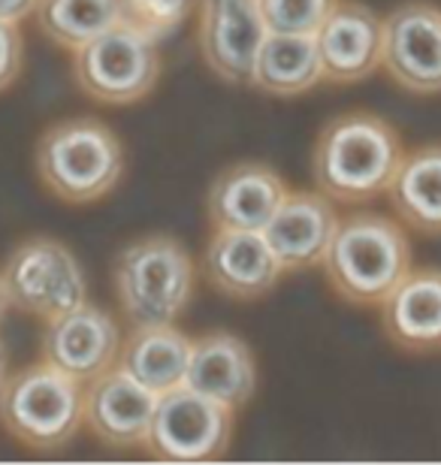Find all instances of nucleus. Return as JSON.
Masks as SVG:
<instances>
[{
  "instance_id": "nucleus-1",
  "label": "nucleus",
  "mask_w": 441,
  "mask_h": 465,
  "mask_svg": "<svg viewBox=\"0 0 441 465\" xmlns=\"http://www.w3.org/2000/svg\"><path fill=\"white\" fill-rule=\"evenodd\" d=\"M406 145L399 130L375 113H342L317 134L312 154L315 188L336 206H366L384 197Z\"/></svg>"
},
{
  "instance_id": "nucleus-2",
  "label": "nucleus",
  "mask_w": 441,
  "mask_h": 465,
  "mask_svg": "<svg viewBox=\"0 0 441 465\" xmlns=\"http://www.w3.org/2000/svg\"><path fill=\"white\" fill-rule=\"evenodd\" d=\"M321 266L339 300L369 309L411 272V239L384 212H351L339 218Z\"/></svg>"
},
{
  "instance_id": "nucleus-3",
  "label": "nucleus",
  "mask_w": 441,
  "mask_h": 465,
  "mask_svg": "<svg viewBox=\"0 0 441 465\" xmlns=\"http://www.w3.org/2000/svg\"><path fill=\"white\" fill-rule=\"evenodd\" d=\"M34 166L52 197L70 206H91L118 188L125 175V145L106 121L73 115L43 130Z\"/></svg>"
},
{
  "instance_id": "nucleus-4",
  "label": "nucleus",
  "mask_w": 441,
  "mask_h": 465,
  "mask_svg": "<svg viewBox=\"0 0 441 465\" xmlns=\"http://www.w3.org/2000/svg\"><path fill=\"white\" fill-rule=\"evenodd\" d=\"M112 287L130 327L178 323L196 291V263L166 232L127 242L112 263Z\"/></svg>"
},
{
  "instance_id": "nucleus-5",
  "label": "nucleus",
  "mask_w": 441,
  "mask_h": 465,
  "mask_svg": "<svg viewBox=\"0 0 441 465\" xmlns=\"http://www.w3.org/2000/svg\"><path fill=\"white\" fill-rule=\"evenodd\" d=\"M0 426L34 453H58L82 430V384L45 360L9 371L0 390Z\"/></svg>"
},
{
  "instance_id": "nucleus-6",
  "label": "nucleus",
  "mask_w": 441,
  "mask_h": 465,
  "mask_svg": "<svg viewBox=\"0 0 441 465\" xmlns=\"http://www.w3.org/2000/svg\"><path fill=\"white\" fill-rule=\"evenodd\" d=\"M9 309L55 321L88 302V278L70 245L55 236H27L0 266Z\"/></svg>"
},
{
  "instance_id": "nucleus-7",
  "label": "nucleus",
  "mask_w": 441,
  "mask_h": 465,
  "mask_svg": "<svg viewBox=\"0 0 441 465\" xmlns=\"http://www.w3.org/2000/svg\"><path fill=\"white\" fill-rule=\"evenodd\" d=\"M70 54L79 91L103 106L139 104L161 79L157 43L125 22L112 25Z\"/></svg>"
},
{
  "instance_id": "nucleus-8",
  "label": "nucleus",
  "mask_w": 441,
  "mask_h": 465,
  "mask_svg": "<svg viewBox=\"0 0 441 465\" xmlns=\"http://www.w3.org/2000/svg\"><path fill=\"white\" fill-rule=\"evenodd\" d=\"M236 411L215 399L175 387L157 396L143 450L157 462H212L230 450Z\"/></svg>"
},
{
  "instance_id": "nucleus-9",
  "label": "nucleus",
  "mask_w": 441,
  "mask_h": 465,
  "mask_svg": "<svg viewBox=\"0 0 441 465\" xmlns=\"http://www.w3.org/2000/svg\"><path fill=\"white\" fill-rule=\"evenodd\" d=\"M381 70L408 94H441V6L408 0L381 18Z\"/></svg>"
},
{
  "instance_id": "nucleus-10",
  "label": "nucleus",
  "mask_w": 441,
  "mask_h": 465,
  "mask_svg": "<svg viewBox=\"0 0 441 465\" xmlns=\"http://www.w3.org/2000/svg\"><path fill=\"white\" fill-rule=\"evenodd\" d=\"M269 36L257 0H200V58L227 85H248L260 45Z\"/></svg>"
},
{
  "instance_id": "nucleus-11",
  "label": "nucleus",
  "mask_w": 441,
  "mask_h": 465,
  "mask_svg": "<svg viewBox=\"0 0 441 465\" xmlns=\"http://www.w3.org/2000/svg\"><path fill=\"white\" fill-rule=\"evenodd\" d=\"M121 327L106 309L82 302L79 309L55 321H45L40 336V360L55 366L64 375L88 384L118 362Z\"/></svg>"
},
{
  "instance_id": "nucleus-12",
  "label": "nucleus",
  "mask_w": 441,
  "mask_h": 465,
  "mask_svg": "<svg viewBox=\"0 0 441 465\" xmlns=\"http://www.w3.org/2000/svg\"><path fill=\"white\" fill-rule=\"evenodd\" d=\"M157 396L112 366L82 384V426L112 450H136L148 439Z\"/></svg>"
},
{
  "instance_id": "nucleus-13",
  "label": "nucleus",
  "mask_w": 441,
  "mask_h": 465,
  "mask_svg": "<svg viewBox=\"0 0 441 465\" xmlns=\"http://www.w3.org/2000/svg\"><path fill=\"white\" fill-rule=\"evenodd\" d=\"M200 269L215 291L239 302L264 300L285 275L260 230H212Z\"/></svg>"
},
{
  "instance_id": "nucleus-14",
  "label": "nucleus",
  "mask_w": 441,
  "mask_h": 465,
  "mask_svg": "<svg viewBox=\"0 0 441 465\" xmlns=\"http://www.w3.org/2000/svg\"><path fill=\"white\" fill-rule=\"evenodd\" d=\"M339 209L321 191H294L285 193L276 215L260 230L269 242L272 254L285 272H306L321 266L333 242V232L339 227Z\"/></svg>"
},
{
  "instance_id": "nucleus-15",
  "label": "nucleus",
  "mask_w": 441,
  "mask_h": 465,
  "mask_svg": "<svg viewBox=\"0 0 441 465\" xmlns=\"http://www.w3.org/2000/svg\"><path fill=\"white\" fill-rule=\"evenodd\" d=\"M324 82L356 85L381 67V15L360 0H339L315 34Z\"/></svg>"
},
{
  "instance_id": "nucleus-16",
  "label": "nucleus",
  "mask_w": 441,
  "mask_h": 465,
  "mask_svg": "<svg viewBox=\"0 0 441 465\" xmlns=\"http://www.w3.org/2000/svg\"><path fill=\"white\" fill-rule=\"evenodd\" d=\"M287 191V182L269 163L239 161L215 175L205 215L212 230H264Z\"/></svg>"
},
{
  "instance_id": "nucleus-17",
  "label": "nucleus",
  "mask_w": 441,
  "mask_h": 465,
  "mask_svg": "<svg viewBox=\"0 0 441 465\" xmlns=\"http://www.w3.org/2000/svg\"><path fill=\"white\" fill-rule=\"evenodd\" d=\"M185 387L205 399L233 408H246L257 390V360L248 341L236 332L212 330L191 341V362H187Z\"/></svg>"
},
{
  "instance_id": "nucleus-18",
  "label": "nucleus",
  "mask_w": 441,
  "mask_h": 465,
  "mask_svg": "<svg viewBox=\"0 0 441 465\" xmlns=\"http://www.w3.org/2000/svg\"><path fill=\"white\" fill-rule=\"evenodd\" d=\"M378 309L381 327L396 348L408 353L441 351V269L411 266Z\"/></svg>"
},
{
  "instance_id": "nucleus-19",
  "label": "nucleus",
  "mask_w": 441,
  "mask_h": 465,
  "mask_svg": "<svg viewBox=\"0 0 441 465\" xmlns=\"http://www.w3.org/2000/svg\"><path fill=\"white\" fill-rule=\"evenodd\" d=\"M191 336L182 332L175 323L164 327H130L121 339L118 369H125L136 384L164 396L185 384L187 362H191Z\"/></svg>"
},
{
  "instance_id": "nucleus-20",
  "label": "nucleus",
  "mask_w": 441,
  "mask_h": 465,
  "mask_svg": "<svg viewBox=\"0 0 441 465\" xmlns=\"http://www.w3.org/2000/svg\"><path fill=\"white\" fill-rule=\"evenodd\" d=\"M384 197L393 218L420 236H441V145L406 152Z\"/></svg>"
},
{
  "instance_id": "nucleus-21",
  "label": "nucleus",
  "mask_w": 441,
  "mask_h": 465,
  "mask_svg": "<svg viewBox=\"0 0 441 465\" xmlns=\"http://www.w3.org/2000/svg\"><path fill=\"white\" fill-rule=\"evenodd\" d=\"M324 82L321 54L315 36L269 34L260 45L251 82L269 97H299Z\"/></svg>"
},
{
  "instance_id": "nucleus-22",
  "label": "nucleus",
  "mask_w": 441,
  "mask_h": 465,
  "mask_svg": "<svg viewBox=\"0 0 441 465\" xmlns=\"http://www.w3.org/2000/svg\"><path fill=\"white\" fill-rule=\"evenodd\" d=\"M31 18L45 40L64 52H76L121 22V0H36Z\"/></svg>"
},
{
  "instance_id": "nucleus-23",
  "label": "nucleus",
  "mask_w": 441,
  "mask_h": 465,
  "mask_svg": "<svg viewBox=\"0 0 441 465\" xmlns=\"http://www.w3.org/2000/svg\"><path fill=\"white\" fill-rule=\"evenodd\" d=\"M196 6L200 0H121V22L161 43L182 31Z\"/></svg>"
},
{
  "instance_id": "nucleus-24",
  "label": "nucleus",
  "mask_w": 441,
  "mask_h": 465,
  "mask_svg": "<svg viewBox=\"0 0 441 465\" xmlns=\"http://www.w3.org/2000/svg\"><path fill=\"white\" fill-rule=\"evenodd\" d=\"M269 34L315 36L339 0H257Z\"/></svg>"
},
{
  "instance_id": "nucleus-25",
  "label": "nucleus",
  "mask_w": 441,
  "mask_h": 465,
  "mask_svg": "<svg viewBox=\"0 0 441 465\" xmlns=\"http://www.w3.org/2000/svg\"><path fill=\"white\" fill-rule=\"evenodd\" d=\"M25 67V36L13 22H0V94L13 88Z\"/></svg>"
},
{
  "instance_id": "nucleus-26",
  "label": "nucleus",
  "mask_w": 441,
  "mask_h": 465,
  "mask_svg": "<svg viewBox=\"0 0 441 465\" xmlns=\"http://www.w3.org/2000/svg\"><path fill=\"white\" fill-rule=\"evenodd\" d=\"M36 0H0V22L22 25L25 18L34 15Z\"/></svg>"
},
{
  "instance_id": "nucleus-27",
  "label": "nucleus",
  "mask_w": 441,
  "mask_h": 465,
  "mask_svg": "<svg viewBox=\"0 0 441 465\" xmlns=\"http://www.w3.org/2000/svg\"><path fill=\"white\" fill-rule=\"evenodd\" d=\"M6 378H9V351L4 341H0V390H4Z\"/></svg>"
},
{
  "instance_id": "nucleus-28",
  "label": "nucleus",
  "mask_w": 441,
  "mask_h": 465,
  "mask_svg": "<svg viewBox=\"0 0 441 465\" xmlns=\"http://www.w3.org/2000/svg\"><path fill=\"white\" fill-rule=\"evenodd\" d=\"M9 309V300H6V287H4V278H0V323H4V314Z\"/></svg>"
}]
</instances>
